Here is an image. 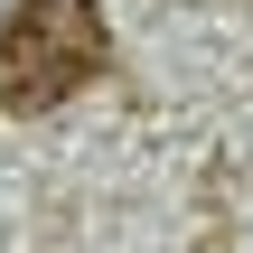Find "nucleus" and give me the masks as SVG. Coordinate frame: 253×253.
Returning a JSON list of instances; mask_svg holds the SVG:
<instances>
[{"label":"nucleus","mask_w":253,"mask_h":253,"mask_svg":"<svg viewBox=\"0 0 253 253\" xmlns=\"http://www.w3.org/2000/svg\"><path fill=\"white\" fill-rule=\"evenodd\" d=\"M113 75V28L94 0H19L0 28V113H56Z\"/></svg>","instance_id":"1"}]
</instances>
